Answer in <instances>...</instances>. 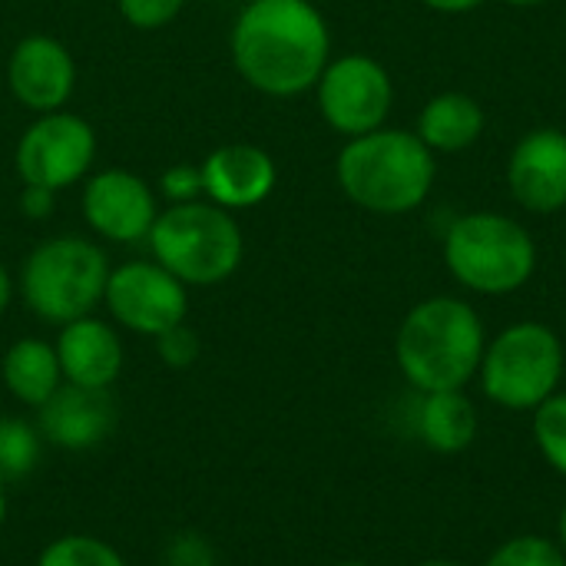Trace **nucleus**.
<instances>
[{"label":"nucleus","mask_w":566,"mask_h":566,"mask_svg":"<svg viewBox=\"0 0 566 566\" xmlns=\"http://www.w3.org/2000/svg\"><path fill=\"white\" fill-rule=\"evenodd\" d=\"M156 262L182 285H219L242 265V229L216 202H182L156 216L149 229Z\"/></svg>","instance_id":"obj_5"},{"label":"nucleus","mask_w":566,"mask_h":566,"mask_svg":"<svg viewBox=\"0 0 566 566\" xmlns=\"http://www.w3.org/2000/svg\"><path fill=\"white\" fill-rule=\"evenodd\" d=\"M338 566H368V564H361V560H345V564H338Z\"/></svg>","instance_id":"obj_35"},{"label":"nucleus","mask_w":566,"mask_h":566,"mask_svg":"<svg viewBox=\"0 0 566 566\" xmlns=\"http://www.w3.org/2000/svg\"><path fill=\"white\" fill-rule=\"evenodd\" d=\"M564 368L560 335L544 322H517L488 342L478 378L491 405L504 411H534L560 391Z\"/></svg>","instance_id":"obj_6"},{"label":"nucleus","mask_w":566,"mask_h":566,"mask_svg":"<svg viewBox=\"0 0 566 566\" xmlns=\"http://www.w3.org/2000/svg\"><path fill=\"white\" fill-rule=\"evenodd\" d=\"M342 192L371 216L421 209L438 179L434 153L411 129H375L342 146L335 159Z\"/></svg>","instance_id":"obj_3"},{"label":"nucleus","mask_w":566,"mask_h":566,"mask_svg":"<svg viewBox=\"0 0 566 566\" xmlns=\"http://www.w3.org/2000/svg\"><path fill=\"white\" fill-rule=\"evenodd\" d=\"M557 544H560V551L566 554V504L564 511H560V524H557Z\"/></svg>","instance_id":"obj_32"},{"label":"nucleus","mask_w":566,"mask_h":566,"mask_svg":"<svg viewBox=\"0 0 566 566\" xmlns=\"http://www.w3.org/2000/svg\"><path fill=\"white\" fill-rule=\"evenodd\" d=\"M36 566H126L123 554L90 534H66L43 547Z\"/></svg>","instance_id":"obj_21"},{"label":"nucleus","mask_w":566,"mask_h":566,"mask_svg":"<svg viewBox=\"0 0 566 566\" xmlns=\"http://www.w3.org/2000/svg\"><path fill=\"white\" fill-rule=\"evenodd\" d=\"M40 434L63 451H90L116 428V401L109 388L60 385L40 408Z\"/></svg>","instance_id":"obj_14"},{"label":"nucleus","mask_w":566,"mask_h":566,"mask_svg":"<svg viewBox=\"0 0 566 566\" xmlns=\"http://www.w3.org/2000/svg\"><path fill=\"white\" fill-rule=\"evenodd\" d=\"M7 521V494H3V484H0V527Z\"/></svg>","instance_id":"obj_34"},{"label":"nucleus","mask_w":566,"mask_h":566,"mask_svg":"<svg viewBox=\"0 0 566 566\" xmlns=\"http://www.w3.org/2000/svg\"><path fill=\"white\" fill-rule=\"evenodd\" d=\"M444 265L474 295H511L537 272V242L504 212H464L444 232Z\"/></svg>","instance_id":"obj_4"},{"label":"nucleus","mask_w":566,"mask_h":566,"mask_svg":"<svg viewBox=\"0 0 566 566\" xmlns=\"http://www.w3.org/2000/svg\"><path fill=\"white\" fill-rule=\"evenodd\" d=\"M232 63L265 96L315 90L332 60V33L312 0H252L232 23Z\"/></svg>","instance_id":"obj_1"},{"label":"nucleus","mask_w":566,"mask_h":566,"mask_svg":"<svg viewBox=\"0 0 566 566\" xmlns=\"http://www.w3.org/2000/svg\"><path fill=\"white\" fill-rule=\"evenodd\" d=\"M103 302L123 328L146 338H156L166 328L186 322L189 312L186 285L159 262H126L109 269Z\"/></svg>","instance_id":"obj_10"},{"label":"nucleus","mask_w":566,"mask_h":566,"mask_svg":"<svg viewBox=\"0 0 566 566\" xmlns=\"http://www.w3.org/2000/svg\"><path fill=\"white\" fill-rule=\"evenodd\" d=\"M159 192H163L172 206L196 202V199L202 196V169H199V166H186V163L169 166V169L159 176Z\"/></svg>","instance_id":"obj_26"},{"label":"nucleus","mask_w":566,"mask_h":566,"mask_svg":"<svg viewBox=\"0 0 566 566\" xmlns=\"http://www.w3.org/2000/svg\"><path fill=\"white\" fill-rule=\"evenodd\" d=\"M534 444L544 454V461L566 478V391H557L541 408H534Z\"/></svg>","instance_id":"obj_22"},{"label":"nucleus","mask_w":566,"mask_h":566,"mask_svg":"<svg viewBox=\"0 0 566 566\" xmlns=\"http://www.w3.org/2000/svg\"><path fill=\"white\" fill-rule=\"evenodd\" d=\"M507 192L534 216H557L566 209V133L537 126L524 133L507 156Z\"/></svg>","instance_id":"obj_11"},{"label":"nucleus","mask_w":566,"mask_h":566,"mask_svg":"<svg viewBox=\"0 0 566 566\" xmlns=\"http://www.w3.org/2000/svg\"><path fill=\"white\" fill-rule=\"evenodd\" d=\"M418 566H464V564H458V560H441V557H434V560H424V564H418Z\"/></svg>","instance_id":"obj_33"},{"label":"nucleus","mask_w":566,"mask_h":566,"mask_svg":"<svg viewBox=\"0 0 566 566\" xmlns=\"http://www.w3.org/2000/svg\"><path fill=\"white\" fill-rule=\"evenodd\" d=\"M428 10H438V13H471L478 10L484 0H421Z\"/></svg>","instance_id":"obj_29"},{"label":"nucleus","mask_w":566,"mask_h":566,"mask_svg":"<svg viewBox=\"0 0 566 566\" xmlns=\"http://www.w3.org/2000/svg\"><path fill=\"white\" fill-rule=\"evenodd\" d=\"M484 566H566V554L557 541L541 534H521L504 541Z\"/></svg>","instance_id":"obj_23"},{"label":"nucleus","mask_w":566,"mask_h":566,"mask_svg":"<svg viewBox=\"0 0 566 566\" xmlns=\"http://www.w3.org/2000/svg\"><path fill=\"white\" fill-rule=\"evenodd\" d=\"M109 262L106 252L80 235H60L36 245L20 269V295L27 308L50 322L66 325L90 315L106 295Z\"/></svg>","instance_id":"obj_7"},{"label":"nucleus","mask_w":566,"mask_h":566,"mask_svg":"<svg viewBox=\"0 0 566 566\" xmlns=\"http://www.w3.org/2000/svg\"><path fill=\"white\" fill-rule=\"evenodd\" d=\"M501 3L517 7V10H531V7H541V3H547V0H501Z\"/></svg>","instance_id":"obj_31"},{"label":"nucleus","mask_w":566,"mask_h":566,"mask_svg":"<svg viewBox=\"0 0 566 566\" xmlns=\"http://www.w3.org/2000/svg\"><path fill=\"white\" fill-rule=\"evenodd\" d=\"M40 461V434L23 418H0V484L23 481Z\"/></svg>","instance_id":"obj_20"},{"label":"nucleus","mask_w":566,"mask_h":566,"mask_svg":"<svg viewBox=\"0 0 566 566\" xmlns=\"http://www.w3.org/2000/svg\"><path fill=\"white\" fill-rule=\"evenodd\" d=\"M116 3L123 20L136 30H159L172 23L186 7V0H116Z\"/></svg>","instance_id":"obj_24"},{"label":"nucleus","mask_w":566,"mask_h":566,"mask_svg":"<svg viewBox=\"0 0 566 566\" xmlns=\"http://www.w3.org/2000/svg\"><path fill=\"white\" fill-rule=\"evenodd\" d=\"M7 83L20 106L40 116L56 113L73 96V86H76L73 53L46 33L23 36L10 53Z\"/></svg>","instance_id":"obj_13"},{"label":"nucleus","mask_w":566,"mask_h":566,"mask_svg":"<svg viewBox=\"0 0 566 566\" xmlns=\"http://www.w3.org/2000/svg\"><path fill=\"white\" fill-rule=\"evenodd\" d=\"M56 358H60V371L63 381L80 385V388H109L119 371H123V342L119 335L93 318L83 315L76 322L60 325V338H56Z\"/></svg>","instance_id":"obj_16"},{"label":"nucleus","mask_w":566,"mask_h":566,"mask_svg":"<svg viewBox=\"0 0 566 566\" xmlns=\"http://www.w3.org/2000/svg\"><path fill=\"white\" fill-rule=\"evenodd\" d=\"M199 169H202V192L229 212L265 202L279 182L275 159L252 143L219 146L202 159Z\"/></svg>","instance_id":"obj_15"},{"label":"nucleus","mask_w":566,"mask_h":566,"mask_svg":"<svg viewBox=\"0 0 566 566\" xmlns=\"http://www.w3.org/2000/svg\"><path fill=\"white\" fill-rule=\"evenodd\" d=\"M10 298H13V282H10V275H7V269L0 265V315L7 312V305H10Z\"/></svg>","instance_id":"obj_30"},{"label":"nucleus","mask_w":566,"mask_h":566,"mask_svg":"<svg viewBox=\"0 0 566 566\" xmlns=\"http://www.w3.org/2000/svg\"><path fill=\"white\" fill-rule=\"evenodd\" d=\"M216 557L206 547V541H199L196 534H182L172 541L169 547V566H212Z\"/></svg>","instance_id":"obj_27"},{"label":"nucleus","mask_w":566,"mask_h":566,"mask_svg":"<svg viewBox=\"0 0 566 566\" xmlns=\"http://www.w3.org/2000/svg\"><path fill=\"white\" fill-rule=\"evenodd\" d=\"M53 189H43V186H27L20 189V212L27 219H46L53 212Z\"/></svg>","instance_id":"obj_28"},{"label":"nucleus","mask_w":566,"mask_h":566,"mask_svg":"<svg viewBox=\"0 0 566 566\" xmlns=\"http://www.w3.org/2000/svg\"><path fill=\"white\" fill-rule=\"evenodd\" d=\"M484 129H488L484 106L471 93L448 90L424 103L415 133L434 156H441V153L448 156V153L471 149L484 136Z\"/></svg>","instance_id":"obj_17"},{"label":"nucleus","mask_w":566,"mask_h":566,"mask_svg":"<svg viewBox=\"0 0 566 566\" xmlns=\"http://www.w3.org/2000/svg\"><path fill=\"white\" fill-rule=\"evenodd\" d=\"M484 348L488 332L481 315L454 295L418 302L395 335L398 368L418 395L464 391V385L478 378Z\"/></svg>","instance_id":"obj_2"},{"label":"nucleus","mask_w":566,"mask_h":566,"mask_svg":"<svg viewBox=\"0 0 566 566\" xmlns=\"http://www.w3.org/2000/svg\"><path fill=\"white\" fill-rule=\"evenodd\" d=\"M315 93L322 119L345 139L381 129L395 103L391 73L368 53H345L328 60Z\"/></svg>","instance_id":"obj_8"},{"label":"nucleus","mask_w":566,"mask_h":566,"mask_svg":"<svg viewBox=\"0 0 566 566\" xmlns=\"http://www.w3.org/2000/svg\"><path fill=\"white\" fill-rule=\"evenodd\" d=\"M96 156V133L76 113H43L17 143L13 166L20 182L43 189H66L86 176Z\"/></svg>","instance_id":"obj_9"},{"label":"nucleus","mask_w":566,"mask_h":566,"mask_svg":"<svg viewBox=\"0 0 566 566\" xmlns=\"http://www.w3.org/2000/svg\"><path fill=\"white\" fill-rule=\"evenodd\" d=\"M83 216L90 229L109 242H139L149 239L159 209L156 192L146 179L126 169H106L86 182Z\"/></svg>","instance_id":"obj_12"},{"label":"nucleus","mask_w":566,"mask_h":566,"mask_svg":"<svg viewBox=\"0 0 566 566\" xmlns=\"http://www.w3.org/2000/svg\"><path fill=\"white\" fill-rule=\"evenodd\" d=\"M199 352H202V342H199V335L186 322H179V325L166 328L163 335H156V355L169 368H189V365H196Z\"/></svg>","instance_id":"obj_25"},{"label":"nucleus","mask_w":566,"mask_h":566,"mask_svg":"<svg viewBox=\"0 0 566 566\" xmlns=\"http://www.w3.org/2000/svg\"><path fill=\"white\" fill-rule=\"evenodd\" d=\"M3 385L7 391L30 408H40L60 385H63V371H60V358L56 348L43 338H20L7 348L3 365H0Z\"/></svg>","instance_id":"obj_19"},{"label":"nucleus","mask_w":566,"mask_h":566,"mask_svg":"<svg viewBox=\"0 0 566 566\" xmlns=\"http://www.w3.org/2000/svg\"><path fill=\"white\" fill-rule=\"evenodd\" d=\"M418 438L434 454H461L478 438V408L464 391H431L421 395L415 415Z\"/></svg>","instance_id":"obj_18"}]
</instances>
